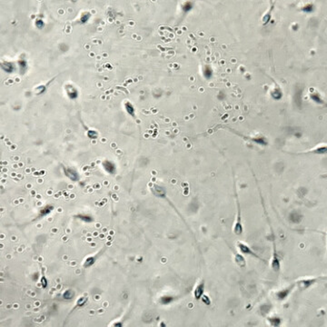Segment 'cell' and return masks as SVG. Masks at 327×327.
Listing matches in <instances>:
<instances>
[{"label": "cell", "instance_id": "cell-9", "mask_svg": "<svg viewBox=\"0 0 327 327\" xmlns=\"http://www.w3.org/2000/svg\"><path fill=\"white\" fill-rule=\"evenodd\" d=\"M269 322L271 323V325H275V326H276V325H280V323H281V320L278 318V317H272V318H269Z\"/></svg>", "mask_w": 327, "mask_h": 327}, {"label": "cell", "instance_id": "cell-4", "mask_svg": "<svg viewBox=\"0 0 327 327\" xmlns=\"http://www.w3.org/2000/svg\"><path fill=\"white\" fill-rule=\"evenodd\" d=\"M204 292H205V282L202 281L200 284H198L195 289V292H194V295H195V298L196 300H199L203 297L204 295Z\"/></svg>", "mask_w": 327, "mask_h": 327}, {"label": "cell", "instance_id": "cell-6", "mask_svg": "<svg viewBox=\"0 0 327 327\" xmlns=\"http://www.w3.org/2000/svg\"><path fill=\"white\" fill-rule=\"evenodd\" d=\"M290 221L294 224H299L301 220L303 219V215L298 211H294L290 214Z\"/></svg>", "mask_w": 327, "mask_h": 327}, {"label": "cell", "instance_id": "cell-3", "mask_svg": "<svg viewBox=\"0 0 327 327\" xmlns=\"http://www.w3.org/2000/svg\"><path fill=\"white\" fill-rule=\"evenodd\" d=\"M317 282V279L314 278V279H304L298 282V287L300 290L304 291L307 288H309L310 286H312L314 284H315Z\"/></svg>", "mask_w": 327, "mask_h": 327}, {"label": "cell", "instance_id": "cell-1", "mask_svg": "<svg viewBox=\"0 0 327 327\" xmlns=\"http://www.w3.org/2000/svg\"><path fill=\"white\" fill-rule=\"evenodd\" d=\"M237 245V248L239 250V252L244 255H251V256H254V257H256L260 260H262V257H260L254 250L251 249V247L249 245H247L246 244L243 243V242H237L236 244Z\"/></svg>", "mask_w": 327, "mask_h": 327}, {"label": "cell", "instance_id": "cell-10", "mask_svg": "<svg viewBox=\"0 0 327 327\" xmlns=\"http://www.w3.org/2000/svg\"><path fill=\"white\" fill-rule=\"evenodd\" d=\"M95 262V258L94 257H89L86 261H85V266H90L94 264Z\"/></svg>", "mask_w": 327, "mask_h": 327}, {"label": "cell", "instance_id": "cell-2", "mask_svg": "<svg viewBox=\"0 0 327 327\" xmlns=\"http://www.w3.org/2000/svg\"><path fill=\"white\" fill-rule=\"evenodd\" d=\"M235 235H241L243 233V224H242V216H241V209H240V204L238 202L237 199V216H236V221L235 223V226L233 229Z\"/></svg>", "mask_w": 327, "mask_h": 327}, {"label": "cell", "instance_id": "cell-7", "mask_svg": "<svg viewBox=\"0 0 327 327\" xmlns=\"http://www.w3.org/2000/svg\"><path fill=\"white\" fill-rule=\"evenodd\" d=\"M293 287H294V286H289V287H287V288H285V289H284V290L279 291V292L276 294L277 298H278L279 300H285V299L290 295V293L292 292Z\"/></svg>", "mask_w": 327, "mask_h": 327}, {"label": "cell", "instance_id": "cell-8", "mask_svg": "<svg viewBox=\"0 0 327 327\" xmlns=\"http://www.w3.org/2000/svg\"><path fill=\"white\" fill-rule=\"evenodd\" d=\"M235 263H236L240 267H245V265H246L245 259L244 258V256H243V255H242L241 253L235 254Z\"/></svg>", "mask_w": 327, "mask_h": 327}, {"label": "cell", "instance_id": "cell-5", "mask_svg": "<svg viewBox=\"0 0 327 327\" xmlns=\"http://www.w3.org/2000/svg\"><path fill=\"white\" fill-rule=\"evenodd\" d=\"M272 269L275 271V272H279L280 271V268H281V263H280V260L277 256V254L275 252V250H274V255H273V258H272Z\"/></svg>", "mask_w": 327, "mask_h": 327}]
</instances>
